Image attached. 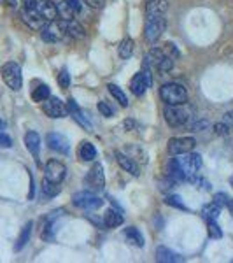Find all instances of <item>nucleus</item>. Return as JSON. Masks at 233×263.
Instances as JSON below:
<instances>
[{
	"label": "nucleus",
	"mask_w": 233,
	"mask_h": 263,
	"mask_svg": "<svg viewBox=\"0 0 233 263\" xmlns=\"http://www.w3.org/2000/svg\"><path fill=\"white\" fill-rule=\"evenodd\" d=\"M173 58L176 54L173 53H167V49H158V48H152L149 53L144 57V65L146 67H154L156 70L160 72H170L173 67Z\"/></svg>",
	"instance_id": "nucleus-1"
},
{
	"label": "nucleus",
	"mask_w": 233,
	"mask_h": 263,
	"mask_svg": "<svg viewBox=\"0 0 233 263\" xmlns=\"http://www.w3.org/2000/svg\"><path fill=\"white\" fill-rule=\"evenodd\" d=\"M163 102L167 105H184L188 102V91L179 83H167L160 90Z\"/></svg>",
	"instance_id": "nucleus-2"
},
{
	"label": "nucleus",
	"mask_w": 233,
	"mask_h": 263,
	"mask_svg": "<svg viewBox=\"0 0 233 263\" xmlns=\"http://www.w3.org/2000/svg\"><path fill=\"white\" fill-rule=\"evenodd\" d=\"M177 165H179L181 172L184 176V181H189L191 177H195L198 174V171L202 168V156L197 155V153H184V155H179L176 158Z\"/></svg>",
	"instance_id": "nucleus-3"
},
{
	"label": "nucleus",
	"mask_w": 233,
	"mask_h": 263,
	"mask_svg": "<svg viewBox=\"0 0 233 263\" xmlns=\"http://www.w3.org/2000/svg\"><path fill=\"white\" fill-rule=\"evenodd\" d=\"M2 79L12 91H20L23 86V76H21V67L16 62H7L2 65Z\"/></svg>",
	"instance_id": "nucleus-4"
},
{
	"label": "nucleus",
	"mask_w": 233,
	"mask_h": 263,
	"mask_svg": "<svg viewBox=\"0 0 233 263\" xmlns=\"http://www.w3.org/2000/svg\"><path fill=\"white\" fill-rule=\"evenodd\" d=\"M41 35L42 39L46 42H62L65 37H69V33H67V28H65V20L62 21H48V23L44 25V27L41 28Z\"/></svg>",
	"instance_id": "nucleus-5"
},
{
	"label": "nucleus",
	"mask_w": 233,
	"mask_h": 263,
	"mask_svg": "<svg viewBox=\"0 0 233 263\" xmlns=\"http://www.w3.org/2000/svg\"><path fill=\"white\" fill-rule=\"evenodd\" d=\"M165 120L172 128H179L189 121V111L183 105H168L165 109Z\"/></svg>",
	"instance_id": "nucleus-6"
},
{
	"label": "nucleus",
	"mask_w": 233,
	"mask_h": 263,
	"mask_svg": "<svg viewBox=\"0 0 233 263\" xmlns=\"http://www.w3.org/2000/svg\"><path fill=\"white\" fill-rule=\"evenodd\" d=\"M197 147V141L193 137H172L168 141L167 149L172 156H179L184 153H191Z\"/></svg>",
	"instance_id": "nucleus-7"
},
{
	"label": "nucleus",
	"mask_w": 233,
	"mask_h": 263,
	"mask_svg": "<svg viewBox=\"0 0 233 263\" xmlns=\"http://www.w3.org/2000/svg\"><path fill=\"white\" fill-rule=\"evenodd\" d=\"M72 202H74V205L81 207V209H86V211H95V209H99V207L104 205V200L96 197V195L90 193V192L75 193L74 197H72Z\"/></svg>",
	"instance_id": "nucleus-8"
},
{
	"label": "nucleus",
	"mask_w": 233,
	"mask_h": 263,
	"mask_svg": "<svg viewBox=\"0 0 233 263\" xmlns=\"http://www.w3.org/2000/svg\"><path fill=\"white\" fill-rule=\"evenodd\" d=\"M152 84V78H151V70H141L139 74L133 76V79L130 81V90H132L133 95L142 97L144 93L151 88Z\"/></svg>",
	"instance_id": "nucleus-9"
},
{
	"label": "nucleus",
	"mask_w": 233,
	"mask_h": 263,
	"mask_svg": "<svg viewBox=\"0 0 233 263\" xmlns=\"http://www.w3.org/2000/svg\"><path fill=\"white\" fill-rule=\"evenodd\" d=\"M67 176V167L58 160H49L44 167V179H48L54 184H62V181Z\"/></svg>",
	"instance_id": "nucleus-10"
},
{
	"label": "nucleus",
	"mask_w": 233,
	"mask_h": 263,
	"mask_svg": "<svg viewBox=\"0 0 233 263\" xmlns=\"http://www.w3.org/2000/svg\"><path fill=\"white\" fill-rule=\"evenodd\" d=\"M86 186L93 192H102L105 186V176H104V167L100 163H95L90 168L86 176Z\"/></svg>",
	"instance_id": "nucleus-11"
},
{
	"label": "nucleus",
	"mask_w": 233,
	"mask_h": 263,
	"mask_svg": "<svg viewBox=\"0 0 233 263\" xmlns=\"http://www.w3.org/2000/svg\"><path fill=\"white\" fill-rule=\"evenodd\" d=\"M42 111L48 114L49 118H54V120H58V118H63L67 114V105L63 104L60 99H56V97H49V99H46L42 102Z\"/></svg>",
	"instance_id": "nucleus-12"
},
{
	"label": "nucleus",
	"mask_w": 233,
	"mask_h": 263,
	"mask_svg": "<svg viewBox=\"0 0 233 263\" xmlns=\"http://www.w3.org/2000/svg\"><path fill=\"white\" fill-rule=\"evenodd\" d=\"M165 28H167V21H165L163 16L160 18H151L147 20V25H146V39L149 42H156L160 37L163 35Z\"/></svg>",
	"instance_id": "nucleus-13"
},
{
	"label": "nucleus",
	"mask_w": 233,
	"mask_h": 263,
	"mask_svg": "<svg viewBox=\"0 0 233 263\" xmlns=\"http://www.w3.org/2000/svg\"><path fill=\"white\" fill-rule=\"evenodd\" d=\"M35 6H37V4H35ZM35 6H32V7H25L23 6V9H21V18H23L25 23H27L30 28H33V30H41V28L44 27L48 21H46L39 14V11H37Z\"/></svg>",
	"instance_id": "nucleus-14"
},
{
	"label": "nucleus",
	"mask_w": 233,
	"mask_h": 263,
	"mask_svg": "<svg viewBox=\"0 0 233 263\" xmlns=\"http://www.w3.org/2000/svg\"><path fill=\"white\" fill-rule=\"evenodd\" d=\"M46 142H48L49 149L58 153H69V139L65 135L58 134V132H51L46 135Z\"/></svg>",
	"instance_id": "nucleus-15"
},
{
	"label": "nucleus",
	"mask_w": 233,
	"mask_h": 263,
	"mask_svg": "<svg viewBox=\"0 0 233 263\" xmlns=\"http://www.w3.org/2000/svg\"><path fill=\"white\" fill-rule=\"evenodd\" d=\"M167 9H168L167 0H147V6H146L147 20L160 18V16H163L167 12Z\"/></svg>",
	"instance_id": "nucleus-16"
},
{
	"label": "nucleus",
	"mask_w": 233,
	"mask_h": 263,
	"mask_svg": "<svg viewBox=\"0 0 233 263\" xmlns=\"http://www.w3.org/2000/svg\"><path fill=\"white\" fill-rule=\"evenodd\" d=\"M35 7H37V11H39V14L46 21H54L58 18V7L54 6L51 0H39Z\"/></svg>",
	"instance_id": "nucleus-17"
},
{
	"label": "nucleus",
	"mask_w": 233,
	"mask_h": 263,
	"mask_svg": "<svg viewBox=\"0 0 233 263\" xmlns=\"http://www.w3.org/2000/svg\"><path fill=\"white\" fill-rule=\"evenodd\" d=\"M25 146H27V149L30 151V155L33 156L35 160H39V153H41V137L37 132H27L25 134Z\"/></svg>",
	"instance_id": "nucleus-18"
},
{
	"label": "nucleus",
	"mask_w": 233,
	"mask_h": 263,
	"mask_svg": "<svg viewBox=\"0 0 233 263\" xmlns=\"http://www.w3.org/2000/svg\"><path fill=\"white\" fill-rule=\"evenodd\" d=\"M116 160H118L120 167H121L125 172L132 174V176H135V177L141 176V168H139V165L135 163V160H132L130 156L123 155V153H118V155H116Z\"/></svg>",
	"instance_id": "nucleus-19"
},
{
	"label": "nucleus",
	"mask_w": 233,
	"mask_h": 263,
	"mask_svg": "<svg viewBox=\"0 0 233 263\" xmlns=\"http://www.w3.org/2000/svg\"><path fill=\"white\" fill-rule=\"evenodd\" d=\"M77 155H79V158H81L83 162H95V158H96V149H95V146H93L91 142L83 141L81 144H79Z\"/></svg>",
	"instance_id": "nucleus-20"
},
{
	"label": "nucleus",
	"mask_w": 233,
	"mask_h": 263,
	"mask_svg": "<svg viewBox=\"0 0 233 263\" xmlns=\"http://www.w3.org/2000/svg\"><path fill=\"white\" fill-rule=\"evenodd\" d=\"M156 261H163V263H177V261H183V258L179 256L177 253L170 251L168 248H163L160 246L156 249Z\"/></svg>",
	"instance_id": "nucleus-21"
},
{
	"label": "nucleus",
	"mask_w": 233,
	"mask_h": 263,
	"mask_svg": "<svg viewBox=\"0 0 233 263\" xmlns=\"http://www.w3.org/2000/svg\"><path fill=\"white\" fill-rule=\"evenodd\" d=\"M123 233H125V239H126V242H128V244L137 246V248H142V246H144V237H142V233H141L139 228L130 227V228H126Z\"/></svg>",
	"instance_id": "nucleus-22"
},
{
	"label": "nucleus",
	"mask_w": 233,
	"mask_h": 263,
	"mask_svg": "<svg viewBox=\"0 0 233 263\" xmlns=\"http://www.w3.org/2000/svg\"><path fill=\"white\" fill-rule=\"evenodd\" d=\"M32 227L33 223L28 221L27 224H25V228L21 230L18 240H16V246H14V251H21V249L25 248V246L28 244V240H30V235H32Z\"/></svg>",
	"instance_id": "nucleus-23"
},
{
	"label": "nucleus",
	"mask_w": 233,
	"mask_h": 263,
	"mask_svg": "<svg viewBox=\"0 0 233 263\" xmlns=\"http://www.w3.org/2000/svg\"><path fill=\"white\" fill-rule=\"evenodd\" d=\"M65 28L69 37H74V39H84V28L79 23H75L74 20H65Z\"/></svg>",
	"instance_id": "nucleus-24"
},
{
	"label": "nucleus",
	"mask_w": 233,
	"mask_h": 263,
	"mask_svg": "<svg viewBox=\"0 0 233 263\" xmlns=\"http://www.w3.org/2000/svg\"><path fill=\"white\" fill-rule=\"evenodd\" d=\"M69 109H70V112H72V116H74V120L79 123L81 126H84L88 132L91 130V125H90V121L86 120V118L83 116V112H81V109H77V105L74 104V100H69Z\"/></svg>",
	"instance_id": "nucleus-25"
},
{
	"label": "nucleus",
	"mask_w": 233,
	"mask_h": 263,
	"mask_svg": "<svg viewBox=\"0 0 233 263\" xmlns=\"http://www.w3.org/2000/svg\"><path fill=\"white\" fill-rule=\"evenodd\" d=\"M104 221H105V227L109 228H118L123 224V216L120 213H116V211L109 209L107 213L104 216Z\"/></svg>",
	"instance_id": "nucleus-26"
},
{
	"label": "nucleus",
	"mask_w": 233,
	"mask_h": 263,
	"mask_svg": "<svg viewBox=\"0 0 233 263\" xmlns=\"http://www.w3.org/2000/svg\"><path fill=\"white\" fill-rule=\"evenodd\" d=\"M118 54L123 58V60H128L133 54V41L132 39H123L118 46Z\"/></svg>",
	"instance_id": "nucleus-27"
},
{
	"label": "nucleus",
	"mask_w": 233,
	"mask_h": 263,
	"mask_svg": "<svg viewBox=\"0 0 233 263\" xmlns=\"http://www.w3.org/2000/svg\"><path fill=\"white\" fill-rule=\"evenodd\" d=\"M49 97H51V90L48 84H39V86L33 88V91H32L33 102H44L46 99H49Z\"/></svg>",
	"instance_id": "nucleus-28"
},
{
	"label": "nucleus",
	"mask_w": 233,
	"mask_h": 263,
	"mask_svg": "<svg viewBox=\"0 0 233 263\" xmlns=\"http://www.w3.org/2000/svg\"><path fill=\"white\" fill-rule=\"evenodd\" d=\"M202 214L205 219H216L219 218V214H221V207L218 205V203H209V205H205L202 209Z\"/></svg>",
	"instance_id": "nucleus-29"
},
{
	"label": "nucleus",
	"mask_w": 233,
	"mask_h": 263,
	"mask_svg": "<svg viewBox=\"0 0 233 263\" xmlns=\"http://www.w3.org/2000/svg\"><path fill=\"white\" fill-rule=\"evenodd\" d=\"M107 88H109V91H111V95H112L118 102H120L123 107H126V105H128V99H126L125 91H123L121 88H118L116 84H112V83H111V84H107Z\"/></svg>",
	"instance_id": "nucleus-30"
},
{
	"label": "nucleus",
	"mask_w": 233,
	"mask_h": 263,
	"mask_svg": "<svg viewBox=\"0 0 233 263\" xmlns=\"http://www.w3.org/2000/svg\"><path fill=\"white\" fill-rule=\"evenodd\" d=\"M58 7V16L63 20H72L74 18V14H75V11L70 7V4L67 2V0H63V2L60 4V6H56Z\"/></svg>",
	"instance_id": "nucleus-31"
},
{
	"label": "nucleus",
	"mask_w": 233,
	"mask_h": 263,
	"mask_svg": "<svg viewBox=\"0 0 233 263\" xmlns=\"http://www.w3.org/2000/svg\"><path fill=\"white\" fill-rule=\"evenodd\" d=\"M58 192H60V184H54V182H51L48 179L42 181V193L46 197H54Z\"/></svg>",
	"instance_id": "nucleus-32"
},
{
	"label": "nucleus",
	"mask_w": 233,
	"mask_h": 263,
	"mask_svg": "<svg viewBox=\"0 0 233 263\" xmlns=\"http://www.w3.org/2000/svg\"><path fill=\"white\" fill-rule=\"evenodd\" d=\"M205 221H207V227H209V237H210V239H221L223 232H221V228L218 227L216 219H205Z\"/></svg>",
	"instance_id": "nucleus-33"
},
{
	"label": "nucleus",
	"mask_w": 233,
	"mask_h": 263,
	"mask_svg": "<svg viewBox=\"0 0 233 263\" xmlns=\"http://www.w3.org/2000/svg\"><path fill=\"white\" fill-rule=\"evenodd\" d=\"M168 203V205H172V207H177V209H181V211H188V207L184 205V202H183V198L179 197V195H172V197H168L167 200H165Z\"/></svg>",
	"instance_id": "nucleus-34"
},
{
	"label": "nucleus",
	"mask_w": 233,
	"mask_h": 263,
	"mask_svg": "<svg viewBox=\"0 0 233 263\" xmlns=\"http://www.w3.org/2000/svg\"><path fill=\"white\" fill-rule=\"evenodd\" d=\"M58 84L65 90V88H69V84H70V74H69V70H65L63 69L60 74H58Z\"/></svg>",
	"instance_id": "nucleus-35"
},
{
	"label": "nucleus",
	"mask_w": 233,
	"mask_h": 263,
	"mask_svg": "<svg viewBox=\"0 0 233 263\" xmlns=\"http://www.w3.org/2000/svg\"><path fill=\"white\" fill-rule=\"evenodd\" d=\"M214 128H216V134H218V135H228V134H230V126H228L224 121L216 123Z\"/></svg>",
	"instance_id": "nucleus-36"
},
{
	"label": "nucleus",
	"mask_w": 233,
	"mask_h": 263,
	"mask_svg": "<svg viewBox=\"0 0 233 263\" xmlns=\"http://www.w3.org/2000/svg\"><path fill=\"white\" fill-rule=\"evenodd\" d=\"M99 111L104 114V116H107V118H111L112 114H114L112 107H111V105L105 104V102H99Z\"/></svg>",
	"instance_id": "nucleus-37"
},
{
	"label": "nucleus",
	"mask_w": 233,
	"mask_h": 263,
	"mask_svg": "<svg viewBox=\"0 0 233 263\" xmlns=\"http://www.w3.org/2000/svg\"><path fill=\"white\" fill-rule=\"evenodd\" d=\"M228 202H230V200H228V195H226V193H218V195L214 197V203H218L219 207L228 205Z\"/></svg>",
	"instance_id": "nucleus-38"
},
{
	"label": "nucleus",
	"mask_w": 233,
	"mask_h": 263,
	"mask_svg": "<svg viewBox=\"0 0 233 263\" xmlns=\"http://www.w3.org/2000/svg\"><path fill=\"white\" fill-rule=\"evenodd\" d=\"M86 6H90L91 9H102L105 6V0H84Z\"/></svg>",
	"instance_id": "nucleus-39"
},
{
	"label": "nucleus",
	"mask_w": 233,
	"mask_h": 263,
	"mask_svg": "<svg viewBox=\"0 0 233 263\" xmlns=\"http://www.w3.org/2000/svg\"><path fill=\"white\" fill-rule=\"evenodd\" d=\"M12 146V139L9 135L6 134H0V147H4V149H7V147Z\"/></svg>",
	"instance_id": "nucleus-40"
},
{
	"label": "nucleus",
	"mask_w": 233,
	"mask_h": 263,
	"mask_svg": "<svg viewBox=\"0 0 233 263\" xmlns=\"http://www.w3.org/2000/svg\"><path fill=\"white\" fill-rule=\"evenodd\" d=\"M67 2L70 4V7L74 9L75 12H81V4H79V0H67Z\"/></svg>",
	"instance_id": "nucleus-41"
},
{
	"label": "nucleus",
	"mask_w": 233,
	"mask_h": 263,
	"mask_svg": "<svg viewBox=\"0 0 233 263\" xmlns=\"http://www.w3.org/2000/svg\"><path fill=\"white\" fill-rule=\"evenodd\" d=\"M231 121H233V112H226V118H224V123H226L228 126L231 125Z\"/></svg>",
	"instance_id": "nucleus-42"
},
{
	"label": "nucleus",
	"mask_w": 233,
	"mask_h": 263,
	"mask_svg": "<svg viewBox=\"0 0 233 263\" xmlns=\"http://www.w3.org/2000/svg\"><path fill=\"white\" fill-rule=\"evenodd\" d=\"M228 209H230V213H231V216H233V200L228 202Z\"/></svg>",
	"instance_id": "nucleus-43"
},
{
	"label": "nucleus",
	"mask_w": 233,
	"mask_h": 263,
	"mask_svg": "<svg viewBox=\"0 0 233 263\" xmlns=\"http://www.w3.org/2000/svg\"><path fill=\"white\" fill-rule=\"evenodd\" d=\"M230 182H231V186H233V177H231V179H230Z\"/></svg>",
	"instance_id": "nucleus-44"
},
{
	"label": "nucleus",
	"mask_w": 233,
	"mask_h": 263,
	"mask_svg": "<svg viewBox=\"0 0 233 263\" xmlns=\"http://www.w3.org/2000/svg\"><path fill=\"white\" fill-rule=\"evenodd\" d=\"M0 123H2V121H0Z\"/></svg>",
	"instance_id": "nucleus-45"
}]
</instances>
